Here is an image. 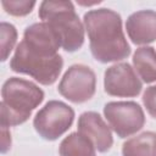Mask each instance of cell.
Here are the masks:
<instances>
[{
	"label": "cell",
	"mask_w": 156,
	"mask_h": 156,
	"mask_svg": "<svg viewBox=\"0 0 156 156\" xmlns=\"http://www.w3.org/2000/svg\"><path fill=\"white\" fill-rule=\"evenodd\" d=\"M84 27L95 60L107 63L126 58L129 44L122 30L121 16L110 9H98L84 15Z\"/></svg>",
	"instance_id": "6da1fadb"
},
{
	"label": "cell",
	"mask_w": 156,
	"mask_h": 156,
	"mask_svg": "<svg viewBox=\"0 0 156 156\" xmlns=\"http://www.w3.org/2000/svg\"><path fill=\"white\" fill-rule=\"evenodd\" d=\"M1 127L24 123L44 99V91L34 83L12 77L1 89Z\"/></svg>",
	"instance_id": "7a4b0ae2"
},
{
	"label": "cell",
	"mask_w": 156,
	"mask_h": 156,
	"mask_svg": "<svg viewBox=\"0 0 156 156\" xmlns=\"http://www.w3.org/2000/svg\"><path fill=\"white\" fill-rule=\"evenodd\" d=\"M39 17L48 23L68 52L77 51L84 43V27L71 1H43Z\"/></svg>",
	"instance_id": "3957f363"
},
{
	"label": "cell",
	"mask_w": 156,
	"mask_h": 156,
	"mask_svg": "<svg viewBox=\"0 0 156 156\" xmlns=\"http://www.w3.org/2000/svg\"><path fill=\"white\" fill-rule=\"evenodd\" d=\"M63 66L62 57L57 54L55 56H44L32 51L21 41L11 58L10 67L13 72L29 74L43 85H51L58 78Z\"/></svg>",
	"instance_id": "277c9868"
},
{
	"label": "cell",
	"mask_w": 156,
	"mask_h": 156,
	"mask_svg": "<svg viewBox=\"0 0 156 156\" xmlns=\"http://www.w3.org/2000/svg\"><path fill=\"white\" fill-rule=\"evenodd\" d=\"M74 111L65 102L51 100L35 115L33 124L45 140H56L72 126Z\"/></svg>",
	"instance_id": "5b68a950"
},
{
	"label": "cell",
	"mask_w": 156,
	"mask_h": 156,
	"mask_svg": "<svg viewBox=\"0 0 156 156\" xmlns=\"http://www.w3.org/2000/svg\"><path fill=\"white\" fill-rule=\"evenodd\" d=\"M104 115L112 130L119 138L135 134L145 123L143 108L134 101L108 102L104 107Z\"/></svg>",
	"instance_id": "8992f818"
},
{
	"label": "cell",
	"mask_w": 156,
	"mask_h": 156,
	"mask_svg": "<svg viewBox=\"0 0 156 156\" xmlns=\"http://www.w3.org/2000/svg\"><path fill=\"white\" fill-rule=\"evenodd\" d=\"M95 87V73L88 66L73 65L63 74L58 84V93L74 104H82L93 98Z\"/></svg>",
	"instance_id": "52a82bcc"
},
{
	"label": "cell",
	"mask_w": 156,
	"mask_h": 156,
	"mask_svg": "<svg viewBox=\"0 0 156 156\" xmlns=\"http://www.w3.org/2000/svg\"><path fill=\"white\" fill-rule=\"evenodd\" d=\"M104 88L108 95L118 98H133L141 91L143 84L130 65L116 63L106 69L104 77Z\"/></svg>",
	"instance_id": "ba28073f"
},
{
	"label": "cell",
	"mask_w": 156,
	"mask_h": 156,
	"mask_svg": "<svg viewBox=\"0 0 156 156\" xmlns=\"http://www.w3.org/2000/svg\"><path fill=\"white\" fill-rule=\"evenodd\" d=\"M78 132L87 136L100 152L108 151L112 146V133L96 112H84L78 119Z\"/></svg>",
	"instance_id": "9c48e42d"
},
{
	"label": "cell",
	"mask_w": 156,
	"mask_h": 156,
	"mask_svg": "<svg viewBox=\"0 0 156 156\" xmlns=\"http://www.w3.org/2000/svg\"><path fill=\"white\" fill-rule=\"evenodd\" d=\"M22 41L32 51L44 56H55L57 55L58 48H61L55 32L45 22L34 23L27 27Z\"/></svg>",
	"instance_id": "30bf717a"
},
{
	"label": "cell",
	"mask_w": 156,
	"mask_h": 156,
	"mask_svg": "<svg viewBox=\"0 0 156 156\" xmlns=\"http://www.w3.org/2000/svg\"><path fill=\"white\" fill-rule=\"evenodd\" d=\"M126 29L134 44L152 43L156 40V12L152 10H141L132 13L126 22Z\"/></svg>",
	"instance_id": "8fae6325"
},
{
	"label": "cell",
	"mask_w": 156,
	"mask_h": 156,
	"mask_svg": "<svg viewBox=\"0 0 156 156\" xmlns=\"http://www.w3.org/2000/svg\"><path fill=\"white\" fill-rule=\"evenodd\" d=\"M134 69L145 83L156 82V51L151 46L136 49L133 55Z\"/></svg>",
	"instance_id": "7c38bea8"
},
{
	"label": "cell",
	"mask_w": 156,
	"mask_h": 156,
	"mask_svg": "<svg viewBox=\"0 0 156 156\" xmlns=\"http://www.w3.org/2000/svg\"><path fill=\"white\" fill-rule=\"evenodd\" d=\"M123 156H156V133L145 132L129 140L122 146Z\"/></svg>",
	"instance_id": "4fadbf2b"
},
{
	"label": "cell",
	"mask_w": 156,
	"mask_h": 156,
	"mask_svg": "<svg viewBox=\"0 0 156 156\" xmlns=\"http://www.w3.org/2000/svg\"><path fill=\"white\" fill-rule=\"evenodd\" d=\"M60 156H96L95 146L79 132L71 133L60 144Z\"/></svg>",
	"instance_id": "5bb4252c"
},
{
	"label": "cell",
	"mask_w": 156,
	"mask_h": 156,
	"mask_svg": "<svg viewBox=\"0 0 156 156\" xmlns=\"http://www.w3.org/2000/svg\"><path fill=\"white\" fill-rule=\"evenodd\" d=\"M0 32H1V61H6L16 44L17 32L12 24L6 22L1 23Z\"/></svg>",
	"instance_id": "9a60e30c"
},
{
	"label": "cell",
	"mask_w": 156,
	"mask_h": 156,
	"mask_svg": "<svg viewBox=\"0 0 156 156\" xmlns=\"http://www.w3.org/2000/svg\"><path fill=\"white\" fill-rule=\"evenodd\" d=\"M1 5L7 13L21 17L30 13L33 7L35 6V2L28 0H2Z\"/></svg>",
	"instance_id": "2e32d148"
},
{
	"label": "cell",
	"mask_w": 156,
	"mask_h": 156,
	"mask_svg": "<svg viewBox=\"0 0 156 156\" xmlns=\"http://www.w3.org/2000/svg\"><path fill=\"white\" fill-rule=\"evenodd\" d=\"M143 104L149 115L156 118V85L147 88L143 95Z\"/></svg>",
	"instance_id": "e0dca14e"
},
{
	"label": "cell",
	"mask_w": 156,
	"mask_h": 156,
	"mask_svg": "<svg viewBox=\"0 0 156 156\" xmlns=\"http://www.w3.org/2000/svg\"><path fill=\"white\" fill-rule=\"evenodd\" d=\"M11 146V135L7 127H1V152H6Z\"/></svg>",
	"instance_id": "ac0fdd59"
}]
</instances>
